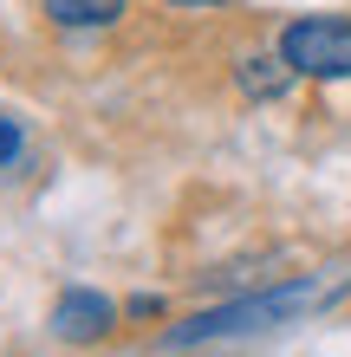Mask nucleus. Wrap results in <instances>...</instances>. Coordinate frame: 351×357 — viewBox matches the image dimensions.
Listing matches in <instances>:
<instances>
[{"label":"nucleus","mask_w":351,"mask_h":357,"mask_svg":"<svg viewBox=\"0 0 351 357\" xmlns=\"http://www.w3.org/2000/svg\"><path fill=\"white\" fill-rule=\"evenodd\" d=\"M319 299V286L313 280H293V286H274V292H260V299H234V305H215V312H195L189 325H176L170 351L182 344H209V338H234V331H267V325H280V319H293V312H306Z\"/></svg>","instance_id":"1"},{"label":"nucleus","mask_w":351,"mask_h":357,"mask_svg":"<svg viewBox=\"0 0 351 357\" xmlns=\"http://www.w3.org/2000/svg\"><path fill=\"white\" fill-rule=\"evenodd\" d=\"M280 59L293 66V78H351V20L338 13H306L293 26H280Z\"/></svg>","instance_id":"2"},{"label":"nucleus","mask_w":351,"mask_h":357,"mask_svg":"<svg viewBox=\"0 0 351 357\" xmlns=\"http://www.w3.org/2000/svg\"><path fill=\"white\" fill-rule=\"evenodd\" d=\"M111 325H117V305L91 286H66L52 305V338H66V344H98Z\"/></svg>","instance_id":"3"},{"label":"nucleus","mask_w":351,"mask_h":357,"mask_svg":"<svg viewBox=\"0 0 351 357\" xmlns=\"http://www.w3.org/2000/svg\"><path fill=\"white\" fill-rule=\"evenodd\" d=\"M130 7V0H46V20L66 33H85V26H111V20Z\"/></svg>","instance_id":"4"},{"label":"nucleus","mask_w":351,"mask_h":357,"mask_svg":"<svg viewBox=\"0 0 351 357\" xmlns=\"http://www.w3.org/2000/svg\"><path fill=\"white\" fill-rule=\"evenodd\" d=\"M286 78H293V66L274 52V59H241V91L247 98H280Z\"/></svg>","instance_id":"5"},{"label":"nucleus","mask_w":351,"mask_h":357,"mask_svg":"<svg viewBox=\"0 0 351 357\" xmlns=\"http://www.w3.org/2000/svg\"><path fill=\"white\" fill-rule=\"evenodd\" d=\"M20 143H27V130H20V117L13 111H0V169L20 156Z\"/></svg>","instance_id":"6"},{"label":"nucleus","mask_w":351,"mask_h":357,"mask_svg":"<svg viewBox=\"0 0 351 357\" xmlns=\"http://www.w3.org/2000/svg\"><path fill=\"white\" fill-rule=\"evenodd\" d=\"M124 312H130V319H163V299H150V292H137V299L124 305Z\"/></svg>","instance_id":"7"},{"label":"nucleus","mask_w":351,"mask_h":357,"mask_svg":"<svg viewBox=\"0 0 351 357\" xmlns=\"http://www.w3.org/2000/svg\"><path fill=\"white\" fill-rule=\"evenodd\" d=\"M170 7H182V13H215V7H234V0H170Z\"/></svg>","instance_id":"8"}]
</instances>
